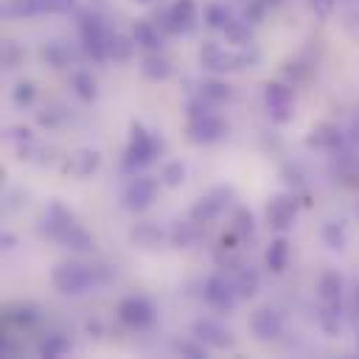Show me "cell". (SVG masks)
<instances>
[{
  "label": "cell",
  "mask_w": 359,
  "mask_h": 359,
  "mask_svg": "<svg viewBox=\"0 0 359 359\" xmlns=\"http://www.w3.org/2000/svg\"><path fill=\"white\" fill-rule=\"evenodd\" d=\"M323 241H325L331 250H342V247H345V233H342V227H339L337 222H328V224L323 227Z\"/></svg>",
  "instance_id": "7402d4cb"
},
{
  "label": "cell",
  "mask_w": 359,
  "mask_h": 359,
  "mask_svg": "<svg viewBox=\"0 0 359 359\" xmlns=\"http://www.w3.org/2000/svg\"><path fill=\"white\" fill-rule=\"evenodd\" d=\"M280 328H283V323H280L278 311H272V309H258V311L252 314V331H255L258 339L269 342V339H275V337L280 334Z\"/></svg>",
  "instance_id": "4fadbf2b"
},
{
  "label": "cell",
  "mask_w": 359,
  "mask_h": 359,
  "mask_svg": "<svg viewBox=\"0 0 359 359\" xmlns=\"http://www.w3.org/2000/svg\"><path fill=\"white\" fill-rule=\"evenodd\" d=\"M294 213H297V199H294V196H286V194L275 196V199L269 202V208H266V219H269V224H272L275 230H286V227L292 224Z\"/></svg>",
  "instance_id": "9c48e42d"
},
{
  "label": "cell",
  "mask_w": 359,
  "mask_h": 359,
  "mask_svg": "<svg viewBox=\"0 0 359 359\" xmlns=\"http://www.w3.org/2000/svg\"><path fill=\"white\" fill-rule=\"evenodd\" d=\"M227 132V126H224V121L222 118H216V115H199V118H191V126H188V135H191V140H196V143H213V140H219L222 135Z\"/></svg>",
  "instance_id": "8992f818"
},
{
  "label": "cell",
  "mask_w": 359,
  "mask_h": 359,
  "mask_svg": "<svg viewBox=\"0 0 359 359\" xmlns=\"http://www.w3.org/2000/svg\"><path fill=\"white\" fill-rule=\"evenodd\" d=\"M177 351H185V353H191V356H202V353H205L199 345H191V342H180Z\"/></svg>",
  "instance_id": "8d00e7d4"
},
{
  "label": "cell",
  "mask_w": 359,
  "mask_h": 359,
  "mask_svg": "<svg viewBox=\"0 0 359 359\" xmlns=\"http://www.w3.org/2000/svg\"><path fill=\"white\" fill-rule=\"evenodd\" d=\"M70 87L76 90V95H79L81 101H93V98H95V81H93V76H90V73H84V70L73 73Z\"/></svg>",
  "instance_id": "d6986e66"
},
{
  "label": "cell",
  "mask_w": 359,
  "mask_h": 359,
  "mask_svg": "<svg viewBox=\"0 0 359 359\" xmlns=\"http://www.w3.org/2000/svg\"><path fill=\"white\" fill-rule=\"evenodd\" d=\"M163 25H165V31H188L191 25H194V3L191 0H177L168 11H165V17H163Z\"/></svg>",
  "instance_id": "7c38bea8"
},
{
  "label": "cell",
  "mask_w": 359,
  "mask_h": 359,
  "mask_svg": "<svg viewBox=\"0 0 359 359\" xmlns=\"http://www.w3.org/2000/svg\"><path fill=\"white\" fill-rule=\"evenodd\" d=\"M45 56H48V62H50L53 67H62V65L67 62V50H65V45H59V42L48 45V48H45Z\"/></svg>",
  "instance_id": "4dcf8cb0"
},
{
  "label": "cell",
  "mask_w": 359,
  "mask_h": 359,
  "mask_svg": "<svg viewBox=\"0 0 359 359\" xmlns=\"http://www.w3.org/2000/svg\"><path fill=\"white\" fill-rule=\"evenodd\" d=\"M73 0H8L6 14L8 17H34V14H62L70 11Z\"/></svg>",
  "instance_id": "3957f363"
},
{
  "label": "cell",
  "mask_w": 359,
  "mask_h": 359,
  "mask_svg": "<svg viewBox=\"0 0 359 359\" xmlns=\"http://www.w3.org/2000/svg\"><path fill=\"white\" fill-rule=\"evenodd\" d=\"M238 297H241V294H238L236 283H227L224 278H210V280L205 283V300H208L210 306H216V309H233Z\"/></svg>",
  "instance_id": "ba28073f"
},
{
  "label": "cell",
  "mask_w": 359,
  "mask_h": 359,
  "mask_svg": "<svg viewBox=\"0 0 359 359\" xmlns=\"http://www.w3.org/2000/svg\"><path fill=\"white\" fill-rule=\"evenodd\" d=\"M320 323L328 334H334L339 328V306H325L323 303V311H320Z\"/></svg>",
  "instance_id": "4316f807"
},
{
  "label": "cell",
  "mask_w": 359,
  "mask_h": 359,
  "mask_svg": "<svg viewBox=\"0 0 359 359\" xmlns=\"http://www.w3.org/2000/svg\"><path fill=\"white\" fill-rule=\"evenodd\" d=\"M202 98L205 101H224V98H230V87L222 84V81H205L202 84Z\"/></svg>",
  "instance_id": "cb8c5ba5"
},
{
  "label": "cell",
  "mask_w": 359,
  "mask_h": 359,
  "mask_svg": "<svg viewBox=\"0 0 359 359\" xmlns=\"http://www.w3.org/2000/svg\"><path fill=\"white\" fill-rule=\"evenodd\" d=\"M205 20L210 28H224L227 25V11L222 6H208L205 8Z\"/></svg>",
  "instance_id": "f546056e"
},
{
  "label": "cell",
  "mask_w": 359,
  "mask_h": 359,
  "mask_svg": "<svg viewBox=\"0 0 359 359\" xmlns=\"http://www.w3.org/2000/svg\"><path fill=\"white\" fill-rule=\"evenodd\" d=\"M157 151V140L143 129V126H132V137H129V149H126V157H123V168L126 171H135L140 165H146Z\"/></svg>",
  "instance_id": "7a4b0ae2"
},
{
  "label": "cell",
  "mask_w": 359,
  "mask_h": 359,
  "mask_svg": "<svg viewBox=\"0 0 359 359\" xmlns=\"http://www.w3.org/2000/svg\"><path fill=\"white\" fill-rule=\"evenodd\" d=\"M233 233H236L238 238H247V236L252 233V216H250V210H238V213H236Z\"/></svg>",
  "instance_id": "f1b7e54d"
},
{
  "label": "cell",
  "mask_w": 359,
  "mask_h": 359,
  "mask_svg": "<svg viewBox=\"0 0 359 359\" xmlns=\"http://www.w3.org/2000/svg\"><path fill=\"white\" fill-rule=\"evenodd\" d=\"M311 6H314V11H317L320 17H325V14L331 11V6H334V0H311Z\"/></svg>",
  "instance_id": "d590c367"
},
{
  "label": "cell",
  "mask_w": 359,
  "mask_h": 359,
  "mask_svg": "<svg viewBox=\"0 0 359 359\" xmlns=\"http://www.w3.org/2000/svg\"><path fill=\"white\" fill-rule=\"evenodd\" d=\"M67 348H70V345H67V339H65V337L50 334V337H48V339L39 345V353H42V356H62Z\"/></svg>",
  "instance_id": "603a6c76"
},
{
  "label": "cell",
  "mask_w": 359,
  "mask_h": 359,
  "mask_svg": "<svg viewBox=\"0 0 359 359\" xmlns=\"http://www.w3.org/2000/svg\"><path fill=\"white\" fill-rule=\"evenodd\" d=\"M34 93H36L34 84H31V81H22V84L14 87V101H17V104H31V101H34Z\"/></svg>",
  "instance_id": "d6a6232c"
},
{
  "label": "cell",
  "mask_w": 359,
  "mask_h": 359,
  "mask_svg": "<svg viewBox=\"0 0 359 359\" xmlns=\"http://www.w3.org/2000/svg\"><path fill=\"white\" fill-rule=\"evenodd\" d=\"M227 196H230V188H216L208 196H202L194 205V210H191V222H208V219H213L227 205Z\"/></svg>",
  "instance_id": "8fae6325"
},
{
  "label": "cell",
  "mask_w": 359,
  "mask_h": 359,
  "mask_svg": "<svg viewBox=\"0 0 359 359\" xmlns=\"http://www.w3.org/2000/svg\"><path fill=\"white\" fill-rule=\"evenodd\" d=\"M143 73H146L149 79L160 81V79H165V76L171 73V65H168L163 56H149V59L143 62Z\"/></svg>",
  "instance_id": "44dd1931"
},
{
  "label": "cell",
  "mask_w": 359,
  "mask_h": 359,
  "mask_svg": "<svg viewBox=\"0 0 359 359\" xmlns=\"http://www.w3.org/2000/svg\"><path fill=\"white\" fill-rule=\"evenodd\" d=\"M118 317H121L129 328H146V325H151V320H154V309H151V303L143 300V297H126V300L118 306Z\"/></svg>",
  "instance_id": "5b68a950"
},
{
  "label": "cell",
  "mask_w": 359,
  "mask_h": 359,
  "mask_svg": "<svg viewBox=\"0 0 359 359\" xmlns=\"http://www.w3.org/2000/svg\"><path fill=\"white\" fill-rule=\"evenodd\" d=\"M154 196H157V182L149 180V177H137V180L123 191V205H126L129 210H143V208H149V205L154 202Z\"/></svg>",
  "instance_id": "52a82bcc"
},
{
  "label": "cell",
  "mask_w": 359,
  "mask_h": 359,
  "mask_svg": "<svg viewBox=\"0 0 359 359\" xmlns=\"http://www.w3.org/2000/svg\"><path fill=\"white\" fill-rule=\"evenodd\" d=\"M264 98H266V107H269V112H272L275 121H280V123L289 121V115H292V90L289 87H283V84H266Z\"/></svg>",
  "instance_id": "30bf717a"
},
{
  "label": "cell",
  "mask_w": 359,
  "mask_h": 359,
  "mask_svg": "<svg viewBox=\"0 0 359 359\" xmlns=\"http://www.w3.org/2000/svg\"><path fill=\"white\" fill-rule=\"evenodd\" d=\"M224 34H227V42H233V45H247V42H250V22H244V20H227Z\"/></svg>",
  "instance_id": "ffe728a7"
},
{
  "label": "cell",
  "mask_w": 359,
  "mask_h": 359,
  "mask_svg": "<svg viewBox=\"0 0 359 359\" xmlns=\"http://www.w3.org/2000/svg\"><path fill=\"white\" fill-rule=\"evenodd\" d=\"M98 280H95V272L84 264H62L56 272H53V286L65 294H81L87 289H93Z\"/></svg>",
  "instance_id": "6da1fadb"
},
{
  "label": "cell",
  "mask_w": 359,
  "mask_h": 359,
  "mask_svg": "<svg viewBox=\"0 0 359 359\" xmlns=\"http://www.w3.org/2000/svg\"><path fill=\"white\" fill-rule=\"evenodd\" d=\"M199 59H202V65H205L208 70H213V73H222V70H233V67H238V56H230L227 50H222V48H219V45H213V42H208V45L202 48Z\"/></svg>",
  "instance_id": "5bb4252c"
},
{
  "label": "cell",
  "mask_w": 359,
  "mask_h": 359,
  "mask_svg": "<svg viewBox=\"0 0 359 359\" xmlns=\"http://www.w3.org/2000/svg\"><path fill=\"white\" fill-rule=\"evenodd\" d=\"M76 160H79L76 174H81V177H87V174L98 165V154H95V151H79V154H76Z\"/></svg>",
  "instance_id": "83f0119b"
},
{
  "label": "cell",
  "mask_w": 359,
  "mask_h": 359,
  "mask_svg": "<svg viewBox=\"0 0 359 359\" xmlns=\"http://www.w3.org/2000/svg\"><path fill=\"white\" fill-rule=\"evenodd\" d=\"M236 289H238L241 297L255 294V289H258V275L250 272V269H241V272H238V280H236Z\"/></svg>",
  "instance_id": "d4e9b609"
},
{
  "label": "cell",
  "mask_w": 359,
  "mask_h": 359,
  "mask_svg": "<svg viewBox=\"0 0 359 359\" xmlns=\"http://www.w3.org/2000/svg\"><path fill=\"white\" fill-rule=\"evenodd\" d=\"M132 50V45L123 39V36H112L109 39V56H118V59H126Z\"/></svg>",
  "instance_id": "1f68e13d"
},
{
  "label": "cell",
  "mask_w": 359,
  "mask_h": 359,
  "mask_svg": "<svg viewBox=\"0 0 359 359\" xmlns=\"http://www.w3.org/2000/svg\"><path fill=\"white\" fill-rule=\"evenodd\" d=\"M317 132H320V135H311V143H328V140L334 137V135H331V126H320Z\"/></svg>",
  "instance_id": "e575fe53"
},
{
  "label": "cell",
  "mask_w": 359,
  "mask_h": 359,
  "mask_svg": "<svg viewBox=\"0 0 359 359\" xmlns=\"http://www.w3.org/2000/svg\"><path fill=\"white\" fill-rule=\"evenodd\" d=\"M81 36H84L87 50H90L95 59H107V56H109V39H112V34L104 28L101 17H84V22H81Z\"/></svg>",
  "instance_id": "277c9868"
},
{
  "label": "cell",
  "mask_w": 359,
  "mask_h": 359,
  "mask_svg": "<svg viewBox=\"0 0 359 359\" xmlns=\"http://www.w3.org/2000/svg\"><path fill=\"white\" fill-rule=\"evenodd\" d=\"M160 180H163L168 188H177V185H182V180H185V168H182V163H168V165L163 168Z\"/></svg>",
  "instance_id": "484cf974"
},
{
  "label": "cell",
  "mask_w": 359,
  "mask_h": 359,
  "mask_svg": "<svg viewBox=\"0 0 359 359\" xmlns=\"http://www.w3.org/2000/svg\"><path fill=\"white\" fill-rule=\"evenodd\" d=\"M320 297L325 306H339L342 300V278L337 272H325L320 278Z\"/></svg>",
  "instance_id": "2e32d148"
},
{
  "label": "cell",
  "mask_w": 359,
  "mask_h": 359,
  "mask_svg": "<svg viewBox=\"0 0 359 359\" xmlns=\"http://www.w3.org/2000/svg\"><path fill=\"white\" fill-rule=\"evenodd\" d=\"M135 42L149 48V50H157L163 45V31H157L151 22H137L135 25Z\"/></svg>",
  "instance_id": "e0dca14e"
},
{
  "label": "cell",
  "mask_w": 359,
  "mask_h": 359,
  "mask_svg": "<svg viewBox=\"0 0 359 359\" xmlns=\"http://www.w3.org/2000/svg\"><path fill=\"white\" fill-rule=\"evenodd\" d=\"M266 266L269 269H275V272H280L283 266H286V258H289V244L283 241V238H275L272 244H269V250H266Z\"/></svg>",
  "instance_id": "ac0fdd59"
},
{
  "label": "cell",
  "mask_w": 359,
  "mask_h": 359,
  "mask_svg": "<svg viewBox=\"0 0 359 359\" xmlns=\"http://www.w3.org/2000/svg\"><path fill=\"white\" fill-rule=\"evenodd\" d=\"M194 331H196V337L205 345H213V348H227L230 345V334L219 323H213V320H199Z\"/></svg>",
  "instance_id": "9a60e30c"
},
{
  "label": "cell",
  "mask_w": 359,
  "mask_h": 359,
  "mask_svg": "<svg viewBox=\"0 0 359 359\" xmlns=\"http://www.w3.org/2000/svg\"><path fill=\"white\" fill-rule=\"evenodd\" d=\"M132 236H135V238H137V241H149V244H151V241H157V238H160V233H157V230H154V227H140V230H135V233H132Z\"/></svg>",
  "instance_id": "836d02e7"
}]
</instances>
